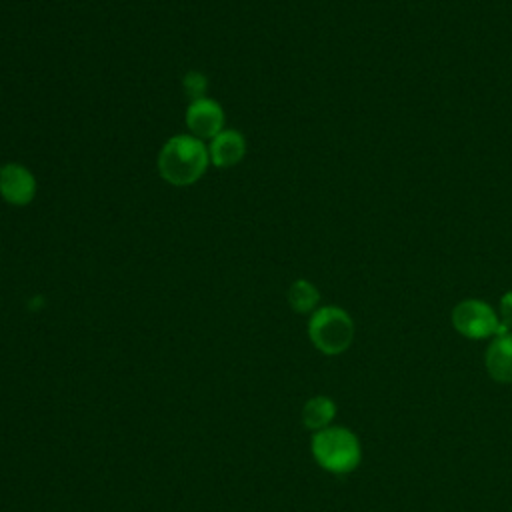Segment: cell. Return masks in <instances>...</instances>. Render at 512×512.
<instances>
[{"mask_svg": "<svg viewBox=\"0 0 512 512\" xmlns=\"http://www.w3.org/2000/svg\"><path fill=\"white\" fill-rule=\"evenodd\" d=\"M210 164L208 146L192 134H176L158 154V172L172 186H190L200 180Z\"/></svg>", "mask_w": 512, "mask_h": 512, "instance_id": "1", "label": "cell"}, {"mask_svg": "<svg viewBox=\"0 0 512 512\" xmlns=\"http://www.w3.org/2000/svg\"><path fill=\"white\" fill-rule=\"evenodd\" d=\"M310 452L322 470L336 476L354 472L362 462V444L358 436L350 428L338 424L314 432Z\"/></svg>", "mask_w": 512, "mask_h": 512, "instance_id": "2", "label": "cell"}, {"mask_svg": "<svg viewBox=\"0 0 512 512\" xmlns=\"http://www.w3.org/2000/svg\"><path fill=\"white\" fill-rule=\"evenodd\" d=\"M354 320L340 306H318L308 320V338L324 356L344 354L354 342Z\"/></svg>", "mask_w": 512, "mask_h": 512, "instance_id": "3", "label": "cell"}, {"mask_svg": "<svg viewBox=\"0 0 512 512\" xmlns=\"http://www.w3.org/2000/svg\"><path fill=\"white\" fill-rule=\"evenodd\" d=\"M454 330L468 340H486L508 332L498 318V312L480 298L460 300L450 314Z\"/></svg>", "mask_w": 512, "mask_h": 512, "instance_id": "4", "label": "cell"}, {"mask_svg": "<svg viewBox=\"0 0 512 512\" xmlns=\"http://www.w3.org/2000/svg\"><path fill=\"white\" fill-rule=\"evenodd\" d=\"M34 174L18 162H8L0 166V196L12 206H26L36 196Z\"/></svg>", "mask_w": 512, "mask_h": 512, "instance_id": "5", "label": "cell"}, {"mask_svg": "<svg viewBox=\"0 0 512 512\" xmlns=\"http://www.w3.org/2000/svg\"><path fill=\"white\" fill-rule=\"evenodd\" d=\"M186 126L198 140H212L224 130V110L212 98L192 100L186 108Z\"/></svg>", "mask_w": 512, "mask_h": 512, "instance_id": "6", "label": "cell"}, {"mask_svg": "<svg viewBox=\"0 0 512 512\" xmlns=\"http://www.w3.org/2000/svg\"><path fill=\"white\" fill-rule=\"evenodd\" d=\"M484 366L494 382L512 384V332H502L490 340Z\"/></svg>", "mask_w": 512, "mask_h": 512, "instance_id": "7", "label": "cell"}, {"mask_svg": "<svg viewBox=\"0 0 512 512\" xmlns=\"http://www.w3.org/2000/svg\"><path fill=\"white\" fill-rule=\"evenodd\" d=\"M246 154V140L238 130H222L208 144L210 164L216 168L236 166Z\"/></svg>", "mask_w": 512, "mask_h": 512, "instance_id": "8", "label": "cell"}, {"mask_svg": "<svg viewBox=\"0 0 512 512\" xmlns=\"http://www.w3.org/2000/svg\"><path fill=\"white\" fill-rule=\"evenodd\" d=\"M336 412H338L336 402L330 396L316 394L304 402L300 416H302V424L310 432H318V430L332 426Z\"/></svg>", "mask_w": 512, "mask_h": 512, "instance_id": "9", "label": "cell"}, {"mask_svg": "<svg viewBox=\"0 0 512 512\" xmlns=\"http://www.w3.org/2000/svg\"><path fill=\"white\" fill-rule=\"evenodd\" d=\"M318 302H320V292L318 288L300 278V280H294L288 288V304L294 312L298 314H312L316 308H318Z\"/></svg>", "mask_w": 512, "mask_h": 512, "instance_id": "10", "label": "cell"}, {"mask_svg": "<svg viewBox=\"0 0 512 512\" xmlns=\"http://www.w3.org/2000/svg\"><path fill=\"white\" fill-rule=\"evenodd\" d=\"M206 76L200 74V72H188L184 76V92L190 96V102L192 100H198V98H204V92H206Z\"/></svg>", "mask_w": 512, "mask_h": 512, "instance_id": "11", "label": "cell"}, {"mask_svg": "<svg viewBox=\"0 0 512 512\" xmlns=\"http://www.w3.org/2000/svg\"><path fill=\"white\" fill-rule=\"evenodd\" d=\"M498 318H500V324L508 332H512V290L502 294L500 304H498Z\"/></svg>", "mask_w": 512, "mask_h": 512, "instance_id": "12", "label": "cell"}]
</instances>
